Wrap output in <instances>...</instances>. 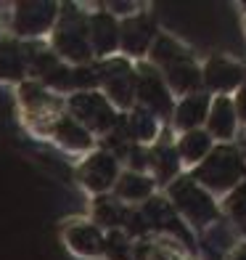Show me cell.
<instances>
[{"mask_svg": "<svg viewBox=\"0 0 246 260\" xmlns=\"http://www.w3.org/2000/svg\"><path fill=\"white\" fill-rule=\"evenodd\" d=\"M148 64L161 75L170 93L191 96V93L201 90V67H198L191 58V53L185 51L178 40H172L170 35L154 38V43H151V48H148Z\"/></svg>", "mask_w": 246, "mask_h": 260, "instance_id": "cell-1", "label": "cell"}, {"mask_svg": "<svg viewBox=\"0 0 246 260\" xmlns=\"http://www.w3.org/2000/svg\"><path fill=\"white\" fill-rule=\"evenodd\" d=\"M51 45L48 48L69 67L93 64V51L88 43V11H82L74 3L58 6L56 27L48 35Z\"/></svg>", "mask_w": 246, "mask_h": 260, "instance_id": "cell-2", "label": "cell"}, {"mask_svg": "<svg viewBox=\"0 0 246 260\" xmlns=\"http://www.w3.org/2000/svg\"><path fill=\"white\" fill-rule=\"evenodd\" d=\"M243 173H246L243 154L233 144H220L212 146V151L196 165L191 178L207 194H230L236 186L243 183Z\"/></svg>", "mask_w": 246, "mask_h": 260, "instance_id": "cell-3", "label": "cell"}, {"mask_svg": "<svg viewBox=\"0 0 246 260\" xmlns=\"http://www.w3.org/2000/svg\"><path fill=\"white\" fill-rule=\"evenodd\" d=\"M170 202L172 210L196 229H207L220 220V207L215 205L212 194H207L191 175H178L170 183Z\"/></svg>", "mask_w": 246, "mask_h": 260, "instance_id": "cell-4", "label": "cell"}, {"mask_svg": "<svg viewBox=\"0 0 246 260\" xmlns=\"http://www.w3.org/2000/svg\"><path fill=\"white\" fill-rule=\"evenodd\" d=\"M64 112L72 117V120H77L93 138L96 136L103 138L116 125V120H119V112L103 99L101 90H79V93L66 96L64 99Z\"/></svg>", "mask_w": 246, "mask_h": 260, "instance_id": "cell-5", "label": "cell"}, {"mask_svg": "<svg viewBox=\"0 0 246 260\" xmlns=\"http://www.w3.org/2000/svg\"><path fill=\"white\" fill-rule=\"evenodd\" d=\"M98 90L116 112H130L135 106V67L125 56H111L96 61Z\"/></svg>", "mask_w": 246, "mask_h": 260, "instance_id": "cell-6", "label": "cell"}, {"mask_svg": "<svg viewBox=\"0 0 246 260\" xmlns=\"http://www.w3.org/2000/svg\"><path fill=\"white\" fill-rule=\"evenodd\" d=\"M58 6L53 0H21L11 11V32L21 43H40L56 27Z\"/></svg>", "mask_w": 246, "mask_h": 260, "instance_id": "cell-7", "label": "cell"}, {"mask_svg": "<svg viewBox=\"0 0 246 260\" xmlns=\"http://www.w3.org/2000/svg\"><path fill=\"white\" fill-rule=\"evenodd\" d=\"M135 106L154 114L159 122L172 117V109H175L167 82L161 80V75L148 61H140L135 67Z\"/></svg>", "mask_w": 246, "mask_h": 260, "instance_id": "cell-8", "label": "cell"}, {"mask_svg": "<svg viewBox=\"0 0 246 260\" xmlns=\"http://www.w3.org/2000/svg\"><path fill=\"white\" fill-rule=\"evenodd\" d=\"M19 104L37 133H48L51 122L58 114H64V99L45 90L37 80H24L19 85Z\"/></svg>", "mask_w": 246, "mask_h": 260, "instance_id": "cell-9", "label": "cell"}, {"mask_svg": "<svg viewBox=\"0 0 246 260\" xmlns=\"http://www.w3.org/2000/svg\"><path fill=\"white\" fill-rule=\"evenodd\" d=\"M116 178H119V159L111 157L103 149H93L90 154H85V159L77 168V181L93 197L109 194L116 183Z\"/></svg>", "mask_w": 246, "mask_h": 260, "instance_id": "cell-10", "label": "cell"}, {"mask_svg": "<svg viewBox=\"0 0 246 260\" xmlns=\"http://www.w3.org/2000/svg\"><path fill=\"white\" fill-rule=\"evenodd\" d=\"M88 43L93 58H111L119 53V19L109 11H88Z\"/></svg>", "mask_w": 246, "mask_h": 260, "instance_id": "cell-11", "label": "cell"}, {"mask_svg": "<svg viewBox=\"0 0 246 260\" xmlns=\"http://www.w3.org/2000/svg\"><path fill=\"white\" fill-rule=\"evenodd\" d=\"M154 21L143 11H135L133 16L119 19V51L130 58H140L148 53L151 43H154Z\"/></svg>", "mask_w": 246, "mask_h": 260, "instance_id": "cell-12", "label": "cell"}, {"mask_svg": "<svg viewBox=\"0 0 246 260\" xmlns=\"http://www.w3.org/2000/svg\"><path fill=\"white\" fill-rule=\"evenodd\" d=\"M243 80H246V69L228 56H212L201 69V85L212 93H220V96L238 90Z\"/></svg>", "mask_w": 246, "mask_h": 260, "instance_id": "cell-13", "label": "cell"}, {"mask_svg": "<svg viewBox=\"0 0 246 260\" xmlns=\"http://www.w3.org/2000/svg\"><path fill=\"white\" fill-rule=\"evenodd\" d=\"M45 136H51L58 146L72 151V154H90V151L96 149V138H93L77 120H72L66 112L58 114L56 120L51 122V127H48Z\"/></svg>", "mask_w": 246, "mask_h": 260, "instance_id": "cell-14", "label": "cell"}, {"mask_svg": "<svg viewBox=\"0 0 246 260\" xmlns=\"http://www.w3.org/2000/svg\"><path fill=\"white\" fill-rule=\"evenodd\" d=\"M64 244L77 257H101L103 255V231L93 220H72L64 229Z\"/></svg>", "mask_w": 246, "mask_h": 260, "instance_id": "cell-15", "label": "cell"}, {"mask_svg": "<svg viewBox=\"0 0 246 260\" xmlns=\"http://www.w3.org/2000/svg\"><path fill=\"white\" fill-rule=\"evenodd\" d=\"M209 106H212V96L207 90L191 93V96H183L180 104H175L172 109V125L178 133H191V130H201Z\"/></svg>", "mask_w": 246, "mask_h": 260, "instance_id": "cell-16", "label": "cell"}, {"mask_svg": "<svg viewBox=\"0 0 246 260\" xmlns=\"http://www.w3.org/2000/svg\"><path fill=\"white\" fill-rule=\"evenodd\" d=\"M27 80V48L16 38H6L0 43V82L21 85Z\"/></svg>", "mask_w": 246, "mask_h": 260, "instance_id": "cell-17", "label": "cell"}, {"mask_svg": "<svg viewBox=\"0 0 246 260\" xmlns=\"http://www.w3.org/2000/svg\"><path fill=\"white\" fill-rule=\"evenodd\" d=\"M238 127V117H236V106L228 96H217L209 106L207 114V133L209 138H217L222 144H230V138L236 136Z\"/></svg>", "mask_w": 246, "mask_h": 260, "instance_id": "cell-18", "label": "cell"}, {"mask_svg": "<svg viewBox=\"0 0 246 260\" xmlns=\"http://www.w3.org/2000/svg\"><path fill=\"white\" fill-rule=\"evenodd\" d=\"M111 191L127 207H130V205H143V202L151 199V194H154V178L146 175V173L125 170V173H119V178H116Z\"/></svg>", "mask_w": 246, "mask_h": 260, "instance_id": "cell-19", "label": "cell"}, {"mask_svg": "<svg viewBox=\"0 0 246 260\" xmlns=\"http://www.w3.org/2000/svg\"><path fill=\"white\" fill-rule=\"evenodd\" d=\"M180 157L178 151H175V144H170V141H156L154 146L148 149V170L156 175V181L161 183H170L178 178L180 173Z\"/></svg>", "mask_w": 246, "mask_h": 260, "instance_id": "cell-20", "label": "cell"}, {"mask_svg": "<svg viewBox=\"0 0 246 260\" xmlns=\"http://www.w3.org/2000/svg\"><path fill=\"white\" fill-rule=\"evenodd\" d=\"M127 205H122L111 194H101L93 199V223L106 234V231H122L125 218H127Z\"/></svg>", "mask_w": 246, "mask_h": 260, "instance_id": "cell-21", "label": "cell"}, {"mask_svg": "<svg viewBox=\"0 0 246 260\" xmlns=\"http://www.w3.org/2000/svg\"><path fill=\"white\" fill-rule=\"evenodd\" d=\"M175 151L180 157V165H198L209 151H212V138L204 130H191V133H183L175 144Z\"/></svg>", "mask_w": 246, "mask_h": 260, "instance_id": "cell-22", "label": "cell"}, {"mask_svg": "<svg viewBox=\"0 0 246 260\" xmlns=\"http://www.w3.org/2000/svg\"><path fill=\"white\" fill-rule=\"evenodd\" d=\"M125 122H127V133H130L133 144L146 146L159 136V120L154 114H148L146 109H140V106H133L130 114H125Z\"/></svg>", "mask_w": 246, "mask_h": 260, "instance_id": "cell-23", "label": "cell"}, {"mask_svg": "<svg viewBox=\"0 0 246 260\" xmlns=\"http://www.w3.org/2000/svg\"><path fill=\"white\" fill-rule=\"evenodd\" d=\"M106 260H133V244L125 231H106L103 234V255Z\"/></svg>", "mask_w": 246, "mask_h": 260, "instance_id": "cell-24", "label": "cell"}, {"mask_svg": "<svg viewBox=\"0 0 246 260\" xmlns=\"http://www.w3.org/2000/svg\"><path fill=\"white\" fill-rule=\"evenodd\" d=\"M225 210L230 215V223L236 226L241 236H246V183L236 186L225 199Z\"/></svg>", "mask_w": 246, "mask_h": 260, "instance_id": "cell-25", "label": "cell"}, {"mask_svg": "<svg viewBox=\"0 0 246 260\" xmlns=\"http://www.w3.org/2000/svg\"><path fill=\"white\" fill-rule=\"evenodd\" d=\"M233 106H236V117L246 125V80H243V85L238 88V96H236V101H233Z\"/></svg>", "mask_w": 246, "mask_h": 260, "instance_id": "cell-26", "label": "cell"}, {"mask_svg": "<svg viewBox=\"0 0 246 260\" xmlns=\"http://www.w3.org/2000/svg\"><path fill=\"white\" fill-rule=\"evenodd\" d=\"M230 260H246V244H243V247H238V250L233 252V257H230Z\"/></svg>", "mask_w": 246, "mask_h": 260, "instance_id": "cell-27", "label": "cell"}, {"mask_svg": "<svg viewBox=\"0 0 246 260\" xmlns=\"http://www.w3.org/2000/svg\"><path fill=\"white\" fill-rule=\"evenodd\" d=\"M6 40V29H3V21H0V43Z\"/></svg>", "mask_w": 246, "mask_h": 260, "instance_id": "cell-28", "label": "cell"}]
</instances>
